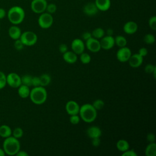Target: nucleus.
I'll use <instances>...</instances> for the list:
<instances>
[{"instance_id": "obj_1", "label": "nucleus", "mask_w": 156, "mask_h": 156, "mask_svg": "<svg viewBox=\"0 0 156 156\" xmlns=\"http://www.w3.org/2000/svg\"><path fill=\"white\" fill-rule=\"evenodd\" d=\"M9 21L13 25L21 24L24 20L25 12L24 9L18 5H15L9 9L7 12Z\"/></svg>"}, {"instance_id": "obj_2", "label": "nucleus", "mask_w": 156, "mask_h": 156, "mask_svg": "<svg viewBox=\"0 0 156 156\" xmlns=\"http://www.w3.org/2000/svg\"><path fill=\"white\" fill-rule=\"evenodd\" d=\"M79 114L80 118L84 122L90 123L96 119L97 117V110L92 104H85L80 107Z\"/></svg>"}, {"instance_id": "obj_3", "label": "nucleus", "mask_w": 156, "mask_h": 156, "mask_svg": "<svg viewBox=\"0 0 156 156\" xmlns=\"http://www.w3.org/2000/svg\"><path fill=\"white\" fill-rule=\"evenodd\" d=\"M2 149L5 154L15 155L20 150V143L18 139L11 135L5 138L2 144Z\"/></svg>"}, {"instance_id": "obj_4", "label": "nucleus", "mask_w": 156, "mask_h": 156, "mask_svg": "<svg viewBox=\"0 0 156 156\" xmlns=\"http://www.w3.org/2000/svg\"><path fill=\"white\" fill-rule=\"evenodd\" d=\"M29 98L34 104L37 105L43 104L46 101L47 91L44 87H34L30 91Z\"/></svg>"}, {"instance_id": "obj_5", "label": "nucleus", "mask_w": 156, "mask_h": 156, "mask_svg": "<svg viewBox=\"0 0 156 156\" xmlns=\"http://www.w3.org/2000/svg\"><path fill=\"white\" fill-rule=\"evenodd\" d=\"M20 39L24 46H32L37 43L38 37L37 34L32 31H25L21 33Z\"/></svg>"}, {"instance_id": "obj_6", "label": "nucleus", "mask_w": 156, "mask_h": 156, "mask_svg": "<svg viewBox=\"0 0 156 156\" xmlns=\"http://www.w3.org/2000/svg\"><path fill=\"white\" fill-rule=\"evenodd\" d=\"M54 18L51 14L48 12H43L40 14L38 19V24L42 29H48L52 25Z\"/></svg>"}, {"instance_id": "obj_7", "label": "nucleus", "mask_w": 156, "mask_h": 156, "mask_svg": "<svg viewBox=\"0 0 156 156\" xmlns=\"http://www.w3.org/2000/svg\"><path fill=\"white\" fill-rule=\"evenodd\" d=\"M47 4V0H32L30 8L35 13L41 14L46 11Z\"/></svg>"}, {"instance_id": "obj_8", "label": "nucleus", "mask_w": 156, "mask_h": 156, "mask_svg": "<svg viewBox=\"0 0 156 156\" xmlns=\"http://www.w3.org/2000/svg\"><path fill=\"white\" fill-rule=\"evenodd\" d=\"M7 84L10 87L16 88L21 85V77L15 73H10L6 76Z\"/></svg>"}, {"instance_id": "obj_9", "label": "nucleus", "mask_w": 156, "mask_h": 156, "mask_svg": "<svg viewBox=\"0 0 156 156\" xmlns=\"http://www.w3.org/2000/svg\"><path fill=\"white\" fill-rule=\"evenodd\" d=\"M132 55L130 49L126 47L120 48L116 52V58L121 62H126Z\"/></svg>"}, {"instance_id": "obj_10", "label": "nucleus", "mask_w": 156, "mask_h": 156, "mask_svg": "<svg viewBox=\"0 0 156 156\" xmlns=\"http://www.w3.org/2000/svg\"><path fill=\"white\" fill-rule=\"evenodd\" d=\"M72 51L77 55H80L85 50V44L82 40L76 38L73 40L71 44Z\"/></svg>"}, {"instance_id": "obj_11", "label": "nucleus", "mask_w": 156, "mask_h": 156, "mask_svg": "<svg viewBox=\"0 0 156 156\" xmlns=\"http://www.w3.org/2000/svg\"><path fill=\"white\" fill-rule=\"evenodd\" d=\"M87 49L92 52H97L101 49L100 41L93 37H91L86 41L85 43Z\"/></svg>"}, {"instance_id": "obj_12", "label": "nucleus", "mask_w": 156, "mask_h": 156, "mask_svg": "<svg viewBox=\"0 0 156 156\" xmlns=\"http://www.w3.org/2000/svg\"><path fill=\"white\" fill-rule=\"evenodd\" d=\"M99 12L94 2H89L84 5L83 7V12L88 16L96 15Z\"/></svg>"}, {"instance_id": "obj_13", "label": "nucleus", "mask_w": 156, "mask_h": 156, "mask_svg": "<svg viewBox=\"0 0 156 156\" xmlns=\"http://www.w3.org/2000/svg\"><path fill=\"white\" fill-rule=\"evenodd\" d=\"M100 41L101 47L104 50H109L115 45V39L112 36L107 35L101 38Z\"/></svg>"}, {"instance_id": "obj_14", "label": "nucleus", "mask_w": 156, "mask_h": 156, "mask_svg": "<svg viewBox=\"0 0 156 156\" xmlns=\"http://www.w3.org/2000/svg\"><path fill=\"white\" fill-rule=\"evenodd\" d=\"M65 109L67 113L69 115H78L79 112L80 106L77 102L74 101H69L66 104Z\"/></svg>"}, {"instance_id": "obj_15", "label": "nucleus", "mask_w": 156, "mask_h": 156, "mask_svg": "<svg viewBox=\"0 0 156 156\" xmlns=\"http://www.w3.org/2000/svg\"><path fill=\"white\" fill-rule=\"evenodd\" d=\"M128 62L129 65L131 67L138 68L143 63V57L138 54H133L131 55L129 59L128 60Z\"/></svg>"}, {"instance_id": "obj_16", "label": "nucleus", "mask_w": 156, "mask_h": 156, "mask_svg": "<svg viewBox=\"0 0 156 156\" xmlns=\"http://www.w3.org/2000/svg\"><path fill=\"white\" fill-rule=\"evenodd\" d=\"M138 30V24L133 21L126 22L123 26V30L127 34H133Z\"/></svg>"}, {"instance_id": "obj_17", "label": "nucleus", "mask_w": 156, "mask_h": 156, "mask_svg": "<svg viewBox=\"0 0 156 156\" xmlns=\"http://www.w3.org/2000/svg\"><path fill=\"white\" fill-rule=\"evenodd\" d=\"M94 3L99 11H107L111 7L110 0H95Z\"/></svg>"}, {"instance_id": "obj_18", "label": "nucleus", "mask_w": 156, "mask_h": 156, "mask_svg": "<svg viewBox=\"0 0 156 156\" xmlns=\"http://www.w3.org/2000/svg\"><path fill=\"white\" fill-rule=\"evenodd\" d=\"M8 34L12 39L15 40L20 38L21 35V30L20 28L16 25H13L9 27Z\"/></svg>"}, {"instance_id": "obj_19", "label": "nucleus", "mask_w": 156, "mask_h": 156, "mask_svg": "<svg viewBox=\"0 0 156 156\" xmlns=\"http://www.w3.org/2000/svg\"><path fill=\"white\" fill-rule=\"evenodd\" d=\"M87 135L90 138H100L102 135V131L98 126H91L87 130Z\"/></svg>"}, {"instance_id": "obj_20", "label": "nucleus", "mask_w": 156, "mask_h": 156, "mask_svg": "<svg viewBox=\"0 0 156 156\" xmlns=\"http://www.w3.org/2000/svg\"><path fill=\"white\" fill-rule=\"evenodd\" d=\"M63 58L66 63L73 64L77 62V55L73 51H67L66 52L63 54Z\"/></svg>"}, {"instance_id": "obj_21", "label": "nucleus", "mask_w": 156, "mask_h": 156, "mask_svg": "<svg viewBox=\"0 0 156 156\" xmlns=\"http://www.w3.org/2000/svg\"><path fill=\"white\" fill-rule=\"evenodd\" d=\"M30 89L29 87L21 84L18 88V94L21 98H27L29 96L30 94Z\"/></svg>"}, {"instance_id": "obj_22", "label": "nucleus", "mask_w": 156, "mask_h": 156, "mask_svg": "<svg viewBox=\"0 0 156 156\" xmlns=\"http://www.w3.org/2000/svg\"><path fill=\"white\" fill-rule=\"evenodd\" d=\"M12 133V130L10 127V126L6 124L0 125V136L1 137L5 138L11 136Z\"/></svg>"}, {"instance_id": "obj_23", "label": "nucleus", "mask_w": 156, "mask_h": 156, "mask_svg": "<svg viewBox=\"0 0 156 156\" xmlns=\"http://www.w3.org/2000/svg\"><path fill=\"white\" fill-rule=\"evenodd\" d=\"M145 155L146 156H155L156 155V144L155 142L149 143L145 149Z\"/></svg>"}, {"instance_id": "obj_24", "label": "nucleus", "mask_w": 156, "mask_h": 156, "mask_svg": "<svg viewBox=\"0 0 156 156\" xmlns=\"http://www.w3.org/2000/svg\"><path fill=\"white\" fill-rule=\"evenodd\" d=\"M116 147L119 151L124 152L129 149V144L127 140L121 139L117 141Z\"/></svg>"}, {"instance_id": "obj_25", "label": "nucleus", "mask_w": 156, "mask_h": 156, "mask_svg": "<svg viewBox=\"0 0 156 156\" xmlns=\"http://www.w3.org/2000/svg\"><path fill=\"white\" fill-rule=\"evenodd\" d=\"M39 78L40 82V86L41 87H46L51 83V77L48 74H43L39 77Z\"/></svg>"}, {"instance_id": "obj_26", "label": "nucleus", "mask_w": 156, "mask_h": 156, "mask_svg": "<svg viewBox=\"0 0 156 156\" xmlns=\"http://www.w3.org/2000/svg\"><path fill=\"white\" fill-rule=\"evenodd\" d=\"M105 35L104 30L101 27H97L94 29L91 32L92 37L96 39H101Z\"/></svg>"}, {"instance_id": "obj_27", "label": "nucleus", "mask_w": 156, "mask_h": 156, "mask_svg": "<svg viewBox=\"0 0 156 156\" xmlns=\"http://www.w3.org/2000/svg\"><path fill=\"white\" fill-rule=\"evenodd\" d=\"M115 39V44H116L119 48L124 47L127 44L126 38L122 35H117Z\"/></svg>"}, {"instance_id": "obj_28", "label": "nucleus", "mask_w": 156, "mask_h": 156, "mask_svg": "<svg viewBox=\"0 0 156 156\" xmlns=\"http://www.w3.org/2000/svg\"><path fill=\"white\" fill-rule=\"evenodd\" d=\"M32 76L30 75L26 74L23 76L22 77H21V84L28 86V87L32 86Z\"/></svg>"}, {"instance_id": "obj_29", "label": "nucleus", "mask_w": 156, "mask_h": 156, "mask_svg": "<svg viewBox=\"0 0 156 156\" xmlns=\"http://www.w3.org/2000/svg\"><path fill=\"white\" fill-rule=\"evenodd\" d=\"M12 135L13 136H14L15 138L19 139L20 138H21L23 135V130L19 127H15L13 130L12 131Z\"/></svg>"}, {"instance_id": "obj_30", "label": "nucleus", "mask_w": 156, "mask_h": 156, "mask_svg": "<svg viewBox=\"0 0 156 156\" xmlns=\"http://www.w3.org/2000/svg\"><path fill=\"white\" fill-rule=\"evenodd\" d=\"M80 60L82 63L88 64L91 62V57L88 54L82 52L80 54Z\"/></svg>"}, {"instance_id": "obj_31", "label": "nucleus", "mask_w": 156, "mask_h": 156, "mask_svg": "<svg viewBox=\"0 0 156 156\" xmlns=\"http://www.w3.org/2000/svg\"><path fill=\"white\" fill-rule=\"evenodd\" d=\"M143 40L146 44H152L155 42V38L154 35H152L151 34H147L144 35Z\"/></svg>"}, {"instance_id": "obj_32", "label": "nucleus", "mask_w": 156, "mask_h": 156, "mask_svg": "<svg viewBox=\"0 0 156 156\" xmlns=\"http://www.w3.org/2000/svg\"><path fill=\"white\" fill-rule=\"evenodd\" d=\"M92 105L94 107V108L96 110H99L102 109L104 107V102L101 99H96L93 102Z\"/></svg>"}, {"instance_id": "obj_33", "label": "nucleus", "mask_w": 156, "mask_h": 156, "mask_svg": "<svg viewBox=\"0 0 156 156\" xmlns=\"http://www.w3.org/2000/svg\"><path fill=\"white\" fill-rule=\"evenodd\" d=\"M57 5L55 4H54V3L48 4L45 12L52 15V14L55 13V12L57 11Z\"/></svg>"}, {"instance_id": "obj_34", "label": "nucleus", "mask_w": 156, "mask_h": 156, "mask_svg": "<svg viewBox=\"0 0 156 156\" xmlns=\"http://www.w3.org/2000/svg\"><path fill=\"white\" fill-rule=\"evenodd\" d=\"M6 85V75L4 72L0 71V90L3 89Z\"/></svg>"}, {"instance_id": "obj_35", "label": "nucleus", "mask_w": 156, "mask_h": 156, "mask_svg": "<svg viewBox=\"0 0 156 156\" xmlns=\"http://www.w3.org/2000/svg\"><path fill=\"white\" fill-rule=\"evenodd\" d=\"M148 23L151 29H152L153 30H156V16H152L150 17Z\"/></svg>"}, {"instance_id": "obj_36", "label": "nucleus", "mask_w": 156, "mask_h": 156, "mask_svg": "<svg viewBox=\"0 0 156 156\" xmlns=\"http://www.w3.org/2000/svg\"><path fill=\"white\" fill-rule=\"evenodd\" d=\"M69 121L72 124H77L80 122V116L78 115H70Z\"/></svg>"}, {"instance_id": "obj_37", "label": "nucleus", "mask_w": 156, "mask_h": 156, "mask_svg": "<svg viewBox=\"0 0 156 156\" xmlns=\"http://www.w3.org/2000/svg\"><path fill=\"white\" fill-rule=\"evenodd\" d=\"M24 45L23 44V43H22V41L20 40V39H17L15 40V43H14V47L15 48L18 50V51H21L23 49Z\"/></svg>"}, {"instance_id": "obj_38", "label": "nucleus", "mask_w": 156, "mask_h": 156, "mask_svg": "<svg viewBox=\"0 0 156 156\" xmlns=\"http://www.w3.org/2000/svg\"><path fill=\"white\" fill-rule=\"evenodd\" d=\"M156 69V66L152 64H147L144 68V71L147 74H152Z\"/></svg>"}, {"instance_id": "obj_39", "label": "nucleus", "mask_w": 156, "mask_h": 156, "mask_svg": "<svg viewBox=\"0 0 156 156\" xmlns=\"http://www.w3.org/2000/svg\"><path fill=\"white\" fill-rule=\"evenodd\" d=\"M32 86H33L34 87L40 86V82L39 77H37V76L32 77Z\"/></svg>"}, {"instance_id": "obj_40", "label": "nucleus", "mask_w": 156, "mask_h": 156, "mask_svg": "<svg viewBox=\"0 0 156 156\" xmlns=\"http://www.w3.org/2000/svg\"><path fill=\"white\" fill-rule=\"evenodd\" d=\"M122 156H137V154L133 150H127L122 154Z\"/></svg>"}, {"instance_id": "obj_41", "label": "nucleus", "mask_w": 156, "mask_h": 156, "mask_svg": "<svg viewBox=\"0 0 156 156\" xmlns=\"http://www.w3.org/2000/svg\"><path fill=\"white\" fill-rule=\"evenodd\" d=\"M91 143L93 146L98 147L101 144V140L100 138H91Z\"/></svg>"}, {"instance_id": "obj_42", "label": "nucleus", "mask_w": 156, "mask_h": 156, "mask_svg": "<svg viewBox=\"0 0 156 156\" xmlns=\"http://www.w3.org/2000/svg\"><path fill=\"white\" fill-rule=\"evenodd\" d=\"M58 49L61 53L64 54L65 52H66L68 51V46L66 44L62 43V44H60V46L58 47Z\"/></svg>"}, {"instance_id": "obj_43", "label": "nucleus", "mask_w": 156, "mask_h": 156, "mask_svg": "<svg viewBox=\"0 0 156 156\" xmlns=\"http://www.w3.org/2000/svg\"><path fill=\"white\" fill-rule=\"evenodd\" d=\"M147 49L146 48H144V47H143V48H141L140 49H139V51H138V54H140L141 56H142L143 57H145L146 55H147Z\"/></svg>"}, {"instance_id": "obj_44", "label": "nucleus", "mask_w": 156, "mask_h": 156, "mask_svg": "<svg viewBox=\"0 0 156 156\" xmlns=\"http://www.w3.org/2000/svg\"><path fill=\"white\" fill-rule=\"evenodd\" d=\"M147 140L149 142V143H154L155 142V135L152 133H149L147 135Z\"/></svg>"}, {"instance_id": "obj_45", "label": "nucleus", "mask_w": 156, "mask_h": 156, "mask_svg": "<svg viewBox=\"0 0 156 156\" xmlns=\"http://www.w3.org/2000/svg\"><path fill=\"white\" fill-rule=\"evenodd\" d=\"M91 37H92V35H91V33L90 32H85L82 35V38L85 41H87Z\"/></svg>"}, {"instance_id": "obj_46", "label": "nucleus", "mask_w": 156, "mask_h": 156, "mask_svg": "<svg viewBox=\"0 0 156 156\" xmlns=\"http://www.w3.org/2000/svg\"><path fill=\"white\" fill-rule=\"evenodd\" d=\"M6 16V11L3 8H0V20L3 19Z\"/></svg>"}, {"instance_id": "obj_47", "label": "nucleus", "mask_w": 156, "mask_h": 156, "mask_svg": "<svg viewBox=\"0 0 156 156\" xmlns=\"http://www.w3.org/2000/svg\"><path fill=\"white\" fill-rule=\"evenodd\" d=\"M15 155H16V156H28L29 154L24 151H20V150L16 153V154Z\"/></svg>"}, {"instance_id": "obj_48", "label": "nucleus", "mask_w": 156, "mask_h": 156, "mask_svg": "<svg viewBox=\"0 0 156 156\" xmlns=\"http://www.w3.org/2000/svg\"><path fill=\"white\" fill-rule=\"evenodd\" d=\"M113 34V29L109 28V29H108L107 30V35L112 36Z\"/></svg>"}, {"instance_id": "obj_49", "label": "nucleus", "mask_w": 156, "mask_h": 156, "mask_svg": "<svg viewBox=\"0 0 156 156\" xmlns=\"http://www.w3.org/2000/svg\"><path fill=\"white\" fill-rule=\"evenodd\" d=\"M5 152L3 150V149L0 148V156H5Z\"/></svg>"}, {"instance_id": "obj_50", "label": "nucleus", "mask_w": 156, "mask_h": 156, "mask_svg": "<svg viewBox=\"0 0 156 156\" xmlns=\"http://www.w3.org/2000/svg\"><path fill=\"white\" fill-rule=\"evenodd\" d=\"M0 27H1V23H0Z\"/></svg>"}, {"instance_id": "obj_51", "label": "nucleus", "mask_w": 156, "mask_h": 156, "mask_svg": "<svg viewBox=\"0 0 156 156\" xmlns=\"http://www.w3.org/2000/svg\"><path fill=\"white\" fill-rule=\"evenodd\" d=\"M0 125H1V121H0Z\"/></svg>"}, {"instance_id": "obj_52", "label": "nucleus", "mask_w": 156, "mask_h": 156, "mask_svg": "<svg viewBox=\"0 0 156 156\" xmlns=\"http://www.w3.org/2000/svg\"><path fill=\"white\" fill-rule=\"evenodd\" d=\"M49 1H51V0H49Z\"/></svg>"}, {"instance_id": "obj_53", "label": "nucleus", "mask_w": 156, "mask_h": 156, "mask_svg": "<svg viewBox=\"0 0 156 156\" xmlns=\"http://www.w3.org/2000/svg\"><path fill=\"white\" fill-rule=\"evenodd\" d=\"M30 1H32V0H30Z\"/></svg>"}]
</instances>
